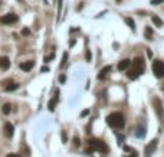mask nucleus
<instances>
[{
	"label": "nucleus",
	"instance_id": "nucleus-24",
	"mask_svg": "<svg viewBox=\"0 0 164 157\" xmlns=\"http://www.w3.org/2000/svg\"><path fill=\"white\" fill-rule=\"evenodd\" d=\"M164 3V0H151V4H160Z\"/></svg>",
	"mask_w": 164,
	"mask_h": 157
},
{
	"label": "nucleus",
	"instance_id": "nucleus-15",
	"mask_svg": "<svg viewBox=\"0 0 164 157\" xmlns=\"http://www.w3.org/2000/svg\"><path fill=\"white\" fill-rule=\"evenodd\" d=\"M2 111H3V114H10V111H12V104H9V102H6V104L3 105V108H2Z\"/></svg>",
	"mask_w": 164,
	"mask_h": 157
},
{
	"label": "nucleus",
	"instance_id": "nucleus-4",
	"mask_svg": "<svg viewBox=\"0 0 164 157\" xmlns=\"http://www.w3.org/2000/svg\"><path fill=\"white\" fill-rule=\"evenodd\" d=\"M153 74L157 78H163L164 76V62L160 59H156L153 62Z\"/></svg>",
	"mask_w": 164,
	"mask_h": 157
},
{
	"label": "nucleus",
	"instance_id": "nucleus-21",
	"mask_svg": "<svg viewBox=\"0 0 164 157\" xmlns=\"http://www.w3.org/2000/svg\"><path fill=\"white\" fill-rule=\"evenodd\" d=\"M124 151H127V153H133V154H137L134 149H131V147H128V146H124Z\"/></svg>",
	"mask_w": 164,
	"mask_h": 157
},
{
	"label": "nucleus",
	"instance_id": "nucleus-11",
	"mask_svg": "<svg viewBox=\"0 0 164 157\" xmlns=\"http://www.w3.org/2000/svg\"><path fill=\"white\" fill-rule=\"evenodd\" d=\"M111 72V65H107V66H104L102 69L99 71V75H98V78L99 79H105L107 78V75Z\"/></svg>",
	"mask_w": 164,
	"mask_h": 157
},
{
	"label": "nucleus",
	"instance_id": "nucleus-14",
	"mask_svg": "<svg viewBox=\"0 0 164 157\" xmlns=\"http://www.w3.org/2000/svg\"><path fill=\"white\" fill-rule=\"evenodd\" d=\"M130 65H131V61L130 59H123L118 64V71H125V69H127Z\"/></svg>",
	"mask_w": 164,
	"mask_h": 157
},
{
	"label": "nucleus",
	"instance_id": "nucleus-7",
	"mask_svg": "<svg viewBox=\"0 0 164 157\" xmlns=\"http://www.w3.org/2000/svg\"><path fill=\"white\" fill-rule=\"evenodd\" d=\"M157 143H158L157 140H151V141H150L148 144L146 146V150H144V153H146L147 157L151 156V154H153V151L157 149Z\"/></svg>",
	"mask_w": 164,
	"mask_h": 157
},
{
	"label": "nucleus",
	"instance_id": "nucleus-12",
	"mask_svg": "<svg viewBox=\"0 0 164 157\" xmlns=\"http://www.w3.org/2000/svg\"><path fill=\"white\" fill-rule=\"evenodd\" d=\"M33 66H35L33 61H26V62H22V64H20V69H22V71H26V72L30 71Z\"/></svg>",
	"mask_w": 164,
	"mask_h": 157
},
{
	"label": "nucleus",
	"instance_id": "nucleus-30",
	"mask_svg": "<svg viewBox=\"0 0 164 157\" xmlns=\"http://www.w3.org/2000/svg\"><path fill=\"white\" fill-rule=\"evenodd\" d=\"M22 33H23V35H29V33H30V30H29V29H23Z\"/></svg>",
	"mask_w": 164,
	"mask_h": 157
},
{
	"label": "nucleus",
	"instance_id": "nucleus-3",
	"mask_svg": "<svg viewBox=\"0 0 164 157\" xmlns=\"http://www.w3.org/2000/svg\"><path fill=\"white\" fill-rule=\"evenodd\" d=\"M88 146H89V149H88V153H92L94 150H98V151H101V153H108L109 149L108 146L105 144L102 140L99 139H89L88 140Z\"/></svg>",
	"mask_w": 164,
	"mask_h": 157
},
{
	"label": "nucleus",
	"instance_id": "nucleus-18",
	"mask_svg": "<svg viewBox=\"0 0 164 157\" xmlns=\"http://www.w3.org/2000/svg\"><path fill=\"white\" fill-rule=\"evenodd\" d=\"M125 23H127V25H128V26H130L133 30H135V23H134V20H133L131 17H125Z\"/></svg>",
	"mask_w": 164,
	"mask_h": 157
},
{
	"label": "nucleus",
	"instance_id": "nucleus-29",
	"mask_svg": "<svg viewBox=\"0 0 164 157\" xmlns=\"http://www.w3.org/2000/svg\"><path fill=\"white\" fill-rule=\"evenodd\" d=\"M62 140L66 141V133H65V131H62Z\"/></svg>",
	"mask_w": 164,
	"mask_h": 157
},
{
	"label": "nucleus",
	"instance_id": "nucleus-5",
	"mask_svg": "<svg viewBox=\"0 0 164 157\" xmlns=\"http://www.w3.org/2000/svg\"><path fill=\"white\" fill-rule=\"evenodd\" d=\"M19 20V16L16 13H7V15H4L0 17V23L2 25H13Z\"/></svg>",
	"mask_w": 164,
	"mask_h": 157
},
{
	"label": "nucleus",
	"instance_id": "nucleus-6",
	"mask_svg": "<svg viewBox=\"0 0 164 157\" xmlns=\"http://www.w3.org/2000/svg\"><path fill=\"white\" fill-rule=\"evenodd\" d=\"M153 105H154V110H156L157 115H158V118H160L161 121H163V117H164V111H163V104H161L160 98H153Z\"/></svg>",
	"mask_w": 164,
	"mask_h": 157
},
{
	"label": "nucleus",
	"instance_id": "nucleus-25",
	"mask_svg": "<svg viewBox=\"0 0 164 157\" xmlns=\"http://www.w3.org/2000/svg\"><path fill=\"white\" fill-rule=\"evenodd\" d=\"M6 157H22V156H20V154H17V153H9Z\"/></svg>",
	"mask_w": 164,
	"mask_h": 157
},
{
	"label": "nucleus",
	"instance_id": "nucleus-10",
	"mask_svg": "<svg viewBox=\"0 0 164 157\" xmlns=\"http://www.w3.org/2000/svg\"><path fill=\"white\" fill-rule=\"evenodd\" d=\"M3 85H4V91H15V90H17L19 88V84H16V82H12V81H4L3 82Z\"/></svg>",
	"mask_w": 164,
	"mask_h": 157
},
{
	"label": "nucleus",
	"instance_id": "nucleus-22",
	"mask_svg": "<svg viewBox=\"0 0 164 157\" xmlns=\"http://www.w3.org/2000/svg\"><path fill=\"white\" fill-rule=\"evenodd\" d=\"M74 146H75V147H79V146H81V140H79V137H74Z\"/></svg>",
	"mask_w": 164,
	"mask_h": 157
},
{
	"label": "nucleus",
	"instance_id": "nucleus-26",
	"mask_svg": "<svg viewBox=\"0 0 164 157\" xmlns=\"http://www.w3.org/2000/svg\"><path fill=\"white\" fill-rule=\"evenodd\" d=\"M123 141H124V135L118 134V144H123Z\"/></svg>",
	"mask_w": 164,
	"mask_h": 157
},
{
	"label": "nucleus",
	"instance_id": "nucleus-19",
	"mask_svg": "<svg viewBox=\"0 0 164 157\" xmlns=\"http://www.w3.org/2000/svg\"><path fill=\"white\" fill-rule=\"evenodd\" d=\"M135 135H137V137H140V139H141V137H144V135H146V131H144V128L138 127V128H137V133H135Z\"/></svg>",
	"mask_w": 164,
	"mask_h": 157
},
{
	"label": "nucleus",
	"instance_id": "nucleus-8",
	"mask_svg": "<svg viewBox=\"0 0 164 157\" xmlns=\"http://www.w3.org/2000/svg\"><path fill=\"white\" fill-rule=\"evenodd\" d=\"M3 131H4V135H6L7 139L13 137V134H15V127H13V124L6 123L4 124V127H3Z\"/></svg>",
	"mask_w": 164,
	"mask_h": 157
},
{
	"label": "nucleus",
	"instance_id": "nucleus-9",
	"mask_svg": "<svg viewBox=\"0 0 164 157\" xmlns=\"http://www.w3.org/2000/svg\"><path fill=\"white\" fill-rule=\"evenodd\" d=\"M9 68H10V59L7 56H2L0 58V69L2 71H7Z\"/></svg>",
	"mask_w": 164,
	"mask_h": 157
},
{
	"label": "nucleus",
	"instance_id": "nucleus-31",
	"mask_svg": "<svg viewBox=\"0 0 164 157\" xmlns=\"http://www.w3.org/2000/svg\"><path fill=\"white\" fill-rule=\"evenodd\" d=\"M41 71H42V72H48V71H49V68H48V66H43V68L41 69Z\"/></svg>",
	"mask_w": 164,
	"mask_h": 157
},
{
	"label": "nucleus",
	"instance_id": "nucleus-27",
	"mask_svg": "<svg viewBox=\"0 0 164 157\" xmlns=\"http://www.w3.org/2000/svg\"><path fill=\"white\" fill-rule=\"evenodd\" d=\"M88 114H89V110H85V111L81 112V117H85V115H88Z\"/></svg>",
	"mask_w": 164,
	"mask_h": 157
},
{
	"label": "nucleus",
	"instance_id": "nucleus-2",
	"mask_svg": "<svg viewBox=\"0 0 164 157\" xmlns=\"http://www.w3.org/2000/svg\"><path fill=\"white\" fill-rule=\"evenodd\" d=\"M107 124L114 128H124L125 125V118L121 112H112L107 117Z\"/></svg>",
	"mask_w": 164,
	"mask_h": 157
},
{
	"label": "nucleus",
	"instance_id": "nucleus-13",
	"mask_svg": "<svg viewBox=\"0 0 164 157\" xmlns=\"http://www.w3.org/2000/svg\"><path fill=\"white\" fill-rule=\"evenodd\" d=\"M58 95H59V92L56 91L55 97H53L52 100L49 101V104H48V108H49V111H53V110H55V105H56V102H58V100H59V98H58Z\"/></svg>",
	"mask_w": 164,
	"mask_h": 157
},
{
	"label": "nucleus",
	"instance_id": "nucleus-32",
	"mask_svg": "<svg viewBox=\"0 0 164 157\" xmlns=\"http://www.w3.org/2000/svg\"><path fill=\"white\" fill-rule=\"evenodd\" d=\"M133 157H137V154H133Z\"/></svg>",
	"mask_w": 164,
	"mask_h": 157
},
{
	"label": "nucleus",
	"instance_id": "nucleus-16",
	"mask_svg": "<svg viewBox=\"0 0 164 157\" xmlns=\"http://www.w3.org/2000/svg\"><path fill=\"white\" fill-rule=\"evenodd\" d=\"M144 35H146V37L148 39V41H151V39H153V29L147 26V27H146V32H144Z\"/></svg>",
	"mask_w": 164,
	"mask_h": 157
},
{
	"label": "nucleus",
	"instance_id": "nucleus-23",
	"mask_svg": "<svg viewBox=\"0 0 164 157\" xmlns=\"http://www.w3.org/2000/svg\"><path fill=\"white\" fill-rule=\"evenodd\" d=\"M65 81H66V76H65V75H60V76H59V82L64 84Z\"/></svg>",
	"mask_w": 164,
	"mask_h": 157
},
{
	"label": "nucleus",
	"instance_id": "nucleus-28",
	"mask_svg": "<svg viewBox=\"0 0 164 157\" xmlns=\"http://www.w3.org/2000/svg\"><path fill=\"white\" fill-rule=\"evenodd\" d=\"M86 61H91V52L86 51Z\"/></svg>",
	"mask_w": 164,
	"mask_h": 157
},
{
	"label": "nucleus",
	"instance_id": "nucleus-17",
	"mask_svg": "<svg viewBox=\"0 0 164 157\" xmlns=\"http://www.w3.org/2000/svg\"><path fill=\"white\" fill-rule=\"evenodd\" d=\"M151 20H153V23H154V25H157L158 27L163 26V22H161V19L158 17V16H153V17H151Z\"/></svg>",
	"mask_w": 164,
	"mask_h": 157
},
{
	"label": "nucleus",
	"instance_id": "nucleus-1",
	"mask_svg": "<svg viewBox=\"0 0 164 157\" xmlns=\"http://www.w3.org/2000/svg\"><path fill=\"white\" fill-rule=\"evenodd\" d=\"M144 69H146L144 59H142L141 56L134 58V61H131V68L128 69V72H127L128 79H137L141 74H144Z\"/></svg>",
	"mask_w": 164,
	"mask_h": 157
},
{
	"label": "nucleus",
	"instance_id": "nucleus-20",
	"mask_svg": "<svg viewBox=\"0 0 164 157\" xmlns=\"http://www.w3.org/2000/svg\"><path fill=\"white\" fill-rule=\"evenodd\" d=\"M66 59H68V53L65 52L64 53V59H62V62H60V68H65V65H66Z\"/></svg>",
	"mask_w": 164,
	"mask_h": 157
}]
</instances>
